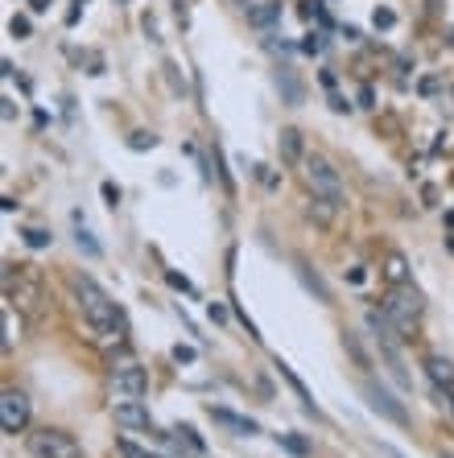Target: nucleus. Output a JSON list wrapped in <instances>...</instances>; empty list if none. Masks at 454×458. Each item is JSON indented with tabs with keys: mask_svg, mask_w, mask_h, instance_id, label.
Instances as JSON below:
<instances>
[{
	"mask_svg": "<svg viewBox=\"0 0 454 458\" xmlns=\"http://www.w3.org/2000/svg\"><path fill=\"white\" fill-rule=\"evenodd\" d=\"M74 297H79L83 318L91 322L99 343H124V314H120V306L99 290L91 277H74Z\"/></svg>",
	"mask_w": 454,
	"mask_h": 458,
	"instance_id": "f257e3e1",
	"label": "nucleus"
},
{
	"mask_svg": "<svg viewBox=\"0 0 454 458\" xmlns=\"http://www.w3.org/2000/svg\"><path fill=\"white\" fill-rule=\"evenodd\" d=\"M384 314H388V322L397 326V335L401 338H413V331H417V318H421V310H426V302H421V293L413 290V285H392V290L384 293Z\"/></svg>",
	"mask_w": 454,
	"mask_h": 458,
	"instance_id": "f03ea898",
	"label": "nucleus"
},
{
	"mask_svg": "<svg viewBox=\"0 0 454 458\" xmlns=\"http://www.w3.org/2000/svg\"><path fill=\"white\" fill-rule=\"evenodd\" d=\"M302 178H306L310 194L327 198V202H335V207H347V190H343V182H339V169L331 166L327 157L306 153V157H302Z\"/></svg>",
	"mask_w": 454,
	"mask_h": 458,
	"instance_id": "7ed1b4c3",
	"label": "nucleus"
},
{
	"mask_svg": "<svg viewBox=\"0 0 454 458\" xmlns=\"http://www.w3.org/2000/svg\"><path fill=\"white\" fill-rule=\"evenodd\" d=\"M25 446H29V454L33 458H83V446L74 442V434L67 430H38V434L25 437Z\"/></svg>",
	"mask_w": 454,
	"mask_h": 458,
	"instance_id": "20e7f679",
	"label": "nucleus"
},
{
	"mask_svg": "<svg viewBox=\"0 0 454 458\" xmlns=\"http://www.w3.org/2000/svg\"><path fill=\"white\" fill-rule=\"evenodd\" d=\"M38 293H42V285H38L33 265H8L4 268V302H17L21 310H33V306H38Z\"/></svg>",
	"mask_w": 454,
	"mask_h": 458,
	"instance_id": "39448f33",
	"label": "nucleus"
},
{
	"mask_svg": "<svg viewBox=\"0 0 454 458\" xmlns=\"http://www.w3.org/2000/svg\"><path fill=\"white\" fill-rule=\"evenodd\" d=\"M112 392H116L120 401H144V392H149V376H144V367L137 360H120V367H112Z\"/></svg>",
	"mask_w": 454,
	"mask_h": 458,
	"instance_id": "423d86ee",
	"label": "nucleus"
},
{
	"mask_svg": "<svg viewBox=\"0 0 454 458\" xmlns=\"http://www.w3.org/2000/svg\"><path fill=\"white\" fill-rule=\"evenodd\" d=\"M29 425V396L17 388H4L0 392V430L4 434H21Z\"/></svg>",
	"mask_w": 454,
	"mask_h": 458,
	"instance_id": "0eeeda50",
	"label": "nucleus"
},
{
	"mask_svg": "<svg viewBox=\"0 0 454 458\" xmlns=\"http://www.w3.org/2000/svg\"><path fill=\"white\" fill-rule=\"evenodd\" d=\"M363 396H368V405H372V413H380V417H388L392 425H409V413L405 405L388 392V388L380 384H363Z\"/></svg>",
	"mask_w": 454,
	"mask_h": 458,
	"instance_id": "6e6552de",
	"label": "nucleus"
},
{
	"mask_svg": "<svg viewBox=\"0 0 454 458\" xmlns=\"http://www.w3.org/2000/svg\"><path fill=\"white\" fill-rule=\"evenodd\" d=\"M161 442H166L169 450H178V454H186V458H203L207 454V442L194 434L191 425H178V430H169V434H157Z\"/></svg>",
	"mask_w": 454,
	"mask_h": 458,
	"instance_id": "1a4fd4ad",
	"label": "nucleus"
},
{
	"mask_svg": "<svg viewBox=\"0 0 454 458\" xmlns=\"http://www.w3.org/2000/svg\"><path fill=\"white\" fill-rule=\"evenodd\" d=\"M211 421L215 425H223L227 434H236V437H252V434H261V425L252 421V417H239V413H232V409H223V405H211Z\"/></svg>",
	"mask_w": 454,
	"mask_h": 458,
	"instance_id": "9d476101",
	"label": "nucleus"
},
{
	"mask_svg": "<svg viewBox=\"0 0 454 458\" xmlns=\"http://www.w3.org/2000/svg\"><path fill=\"white\" fill-rule=\"evenodd\" d=\"M112 413H116V425H124V430H153V417L144 409V401H116Z\"/></svg>",
	"mask_w": 454,
	"mask_h": 458,
	"instance_id": "9b49d317",
	"label": "nucleus"
},
{
	"mask_svg": "<svg viewBox=\"0 0 454 458\" xmlns=\"http://www.w3.org/2000/svg\"><path fill=\"white\" fill-rule=\"evenodd\" d=\"M426 376H430L442 392H454V363L446 360V355H430V360H426Z\"/></svg>",
	"mask_w": 454,
	"mask_h": 458,
	"instance_id": "f8f14e48",
	"label": "nucleus"
},
{
	"mask_svg": "<svg viewBox=\"0 0 454 458\" xmlns=\"http://www.w3.org/2000/svg\"><path fill=\"white\" fill-rule=\"evenodd\" d=\"M277 145H281V157H285V166H302V157H306V145H302V132H297V128H281Z\"/></svg>",
	"mask_w": 454,
	"mask_h": 458,
	"instance_id": "ddd939ff",
	"label": "nucleus"
},
{
	"mask_svg": "<svg viewBox=\"0 0 454 458\" xmlns=\"http://www.w3.org/2000/svg\"><path fill=\"white\" fill-rule=\"evenodd\" d=\"M277 91H281V99H285L289 108H297V103H302V83H297L293 67H281V71H277Z\"/></svg>",
	"mask_w": 454,
	"mask_h": 458,
	"instance_id": "4468645a",
	"label": "nucleus"
},
{
	"mask_svg": "<svg viewBox=\"0 0 454 458\" xmlns=\"http://www.w3.org/2000/svg\"><path fill=\"white\" fill-rule=\"evenodd\" d=\"M297 277H302V285H306V290H310L318 302H331V290H327V281H322V277H318V273H314L306 261H297Z\"/></svg>",
	"mask_w": 454,
	"mask_h": 458,
	"instance_id": "2eb2a0df",
	"label": "nucleus"
},
{
	"mask_svg": "<svg viewBox=\"0 0 454 458\" xmlns=\"http://www.w3.org/2000/svg\"><path fill=\"white\" fill-rule=\"evenodd\" d=\"M384 277H388V285H405L409 281V261L401 252H388L384 256Z\"/></svg>",
	"mask_w": 454,
	"mask_h": 458,
	"instance_id": "dca6fc26",
	"label": "nucleus"
},
{
	"mask_svg": "<svg viewBox=\"0 0 454 458\" xmlns=\"http://www.w3.org/2000/svg\"><path fill=\"white\" fill-rule=\"evenodd\" d=\"M343 351L356 360L359 372H372V360H368V351H363V343H359V335H351V331H343Z\"/></svg>",
	"mask_w": 454,
	"mask_h": 458,
	"instance_id": "f3484780",
	"label": "nucleus"
},
{
	"mask_svg": "<svg viewBox=\"0 0 454 458\" xmlns=\"http://www.w3.org/2000/svg\"><path fill=\"white\" fill-rule=\"evenodd\" d=\"M277 372H281V376H285L289 384H293V392L302 396V405H306V413H314V417H318V405H314V401H310V392H306V384H302V380L293 376V367H289V363H281V360H277Z\"/></svg>",
	"mask_w": 454,
	"mask_h": 458,
	"instance_id": "a211bd4d",
	"label": "nucleus"
},
{
	"mask_svg": "<svg viewBox=\"0 0 454 458\" xmlns=\"http://www.w3.org/2000/svg\"><path fill=\"white\" fill-rule=\"evenodd\" d=\"M74 244H79V248H83L91 261L99 256V244L91 240V231H87V223H83V215H79V211H74Z\"/></svg>",
	"mask_w": 454,
	"mask_h": 458,
	"instance_id": "6ab92c4d",
	"label": "nucleus"
},
{
	"mask_svg": "<svg viewBox=\"0 0 454 458\" xmlns=\"http://www.w3.org/2000/svg\"><path fill=\"white\" fill-rule=\"evenodd\" d=\"M335 202H327V198H318V194H314L310 198V207H306V215L314 219V223H322V227H327V223H331V219H335Z\"/></svg>",
	"mask_w": 454,
	"mask_h": 458,
	"instance_id": "aec40b11",
	"label": "nucleus"
},
{
	"mask_svg": "<svg viewBox=\"0 0 454 458\" xmlns=\"http://www.w3.org/2000/svg\"><path fill=\"white\" fill-rule=\"evenodd\" d=\"M21 338V318H13V306H4V347Z\"/></svg>",
	"mask_w": 454,
	"mask_h": 458,
	"instance_id": "412c9836",
	"label": "nucleus"
},
{
	"mask_svg": "<svg viewBox=\"0 0 454 458\" xmlns=\"http://www.w3.org/2000/svg\"><path fill=\"white\" fill-rule=\"evenodd\" d=\"M277 442L285 446L289 454H297V458H306V454H310V446H306L302 437H293V434H277Z\"/></svg>",
	"mask_w": 454,
	"mask_h": 458,
	"instance_id": "4be33fe9",
	"label": "nucleus"
},
{
	"mask_svg": "<svg viewBox=\"0 0 454 458\" xmlns=\"http://www.w3.org/2000/svg\"><path fill=\"white\" fill-rule=\"evenodd\" d=\"M372 25H376V29H392V25H397V13H392V8H376V13H372Z\"/></svg>",
	"mask_w": 454,
	"mask_h": 458,
	"instance_id": "5701e85b",
	"label": "nucleus"
},
{
	"mask_svg": "<svg viewBox=\"0 0 454 458\" xmlns=\"http://www.w3.org/2000/svg\"><path fill=\"white\" fill-rule=\"evenodd\" d=\"M306 21H322V0H302V8H297Z\"/></svg>",
	"mask_w": 454,
	"mask_h": 458,
	"instance_id": "b1692460",
	"label": "nucleus"
},
{
	"mask_svg": "<svg viewBox=\"0 0 454 458\" xmlns=\"http://www.w3.org/2000/svg\"><path fill=\"white\" fill-rule=\"evenodd\" d=\"M25 244H29V248H46L50 231H42V227H29V231H25Z\"/></svg>",
	"mask_w": 454,
	"mask_h": 458,
	"instance_id": "393cba45",
	"label": "nucleus"
},
{
	"mask_svg": "<svg viewBox=\"0 0 454 458\" xmlns=\"http://www.w3.org/2000/svg\"><path fill=\"white\" fill-rule=\"evenodd\" d=\"M153 145H157L153 132H132V141H128V149H153Z\"/></svg>",
	"mask_w": 454,
	"mask_h": 458,
	"instance_id": "a878e982",
	"label": "nucleus"
},
{
	"mask_svg": "<svg viewBox=\"0 0 454 458\" xmlns=\"http://www.w3.org/2000/svg\"><path fill=\"white\" fill-rule=\"evenodd\" d=\"M120 458H153V454H144L141 446H132V442H120Z\"/></svg>",
	"mask_w": 454,
	"mask_h": 458,
	"instance_id": "bb28decb",
	"label": "nucleus"
},
{
	"mask_svg": "<svg viewBox=\"0 0 454 458\" xmlns=\"http://www.w3.org/2000/svg\"><path fill=\"white\" fill-rule=\"evenodd\" d=\"M8 29H13V38H29V21H25V17H13Z\"/></svg>",
	"mask_w": 454,
	"mask_h": 458,
	"instance_id": "cd10ccee",
	"label": "nucleus"
},
{
	"mask_svg": "<svg viewBox=\"0 0 454 458\" xmlns=\"http://www.w3.org/2000/svg\"><path fill=\"white\" fill-rule=\"evenodd\" d=\"M166 281H169V285H174V290H182V293H194V290H191V281H186V277H178V273H166Z\"/></svg>",
	"mask_w": 454,
	"mask_h": 458,
	"instance_id": "c85d7f7f",
	"label": "nucleus"
},
{
	"mask_svg": "<svg viewBox=\"0 0 454 458\" xmlns=\"http://www.w3.org/2000/svg\"><path fill=\"white\" fill-rule=\"evenodd\" d=\"M174 360H178V363H194V347H182V343H178V347H174Z\"/></svg>",
	"mask_w": 454,
	"mask_h": 458,
	"instance_id": "c756f323",
	"label": "nucleus"
},
{
	"mask_svg": "<svg viewBox=\"0 0 454 458\" xmlns=\"http://www.w3.org/2000/svg\"><path fill=\"white\" fill-rule=\"evenodd\" d=\"M302 50H306V54H318V50H322V38H318V33H306Z\"/></svg>",
	"mask_w": 454,
	"mask_h": 458,
	"instance_id": "7c9ffc66",
	"label": "nucleus"
},
{
	"mask_svg": "<svg viewBox=\"0 0 454 458\" xmlns=\"http://www.w3.org/2000/svg\"><path fill=\"white\" fill-rule=\"evenodd\" d=\"M103 198H108V207H116L120 202V190L112 186V182H103Z\"/></svg>",
	"mask_w": 454,
	"mask_h": 458,
	"instance_id": "2f4dec72",
	"label": "nucleus"
},
{
	"mask_svg": "<svg viewBox=\"0 0 454 458\" xmlns=\"http://www.w3.org/2000/svg\"><path fill=\"white\" fill-rule=\"evenodd\" d=\"M433 91H438V79H433V74L430 79H421V96H433Z\"/></svg>",
	"mask_w": 454,
	"mask_h": 458,
	"instance_id": "473e14b6",
	"label": "nucleus"
},
{
	"mask_svg": "<svg viewBox=\"0 0 454 458\" xmlns=\"http://www.w3.org/2000/svg\"><path fill=\"white\" fill-rule=\"evenodd\" d=\"M50 4H54V0H29V8H33V13H46Z\"/></svg>",
	"mask_w": 454,
	"mask_h": 458,
	"instance_id": "72a5a7b5",
	"label": "nucleus"
},
{
	"mask_svg": "<svg viewBox=\"0 0 454 458\" xmlns=\"http://www.w3.org/2000/svg\"><path fill=\"white\" fill-rule=\"evenodd\" d=\"M211 318H215V322H223V318H227V310H223L219 302H211Z\"/></svg>",
	"mask_w": 454,
	"mask_h": 458,
	"instance_id": "f704fd0d",
	"label": "nucleus"
},
{
	"mask_svg": "<svg viewBox=\"0 0 454 458\" xmlns=\"http://www.w3.org/2000/svg\"><path fill=\"white\" fill-rule=\"evenodd\" d=\"M380 454H388V458H405L401 450H392V446H380Z\"/></svg>",
	"mask_w": 454,
	"mask_h": 458,
	"instance_id": "c9c22d12",
	"label": "nucleus"
},
{
	"mask_svg": "<svg viewBox=\"0 0 454 458\" xmlns=\"http://www.w3.org/2000/svg\"><path fill=\"white\" fill-rule=\"evenodd\" d=\"M433 4H438V0H430V8H433Z\"/></svg>",
	"mask_w": 454,
	"mask_h": 458,
	"instance_id": "e433bc0d",
	"label": "nucleus"
},
{
	"mask_svg": "<svg viewBox=\"0 0 454 458\" xmlns=\"http://www.w3.org/2000/svg\"><path fill=\"white\" fill-rule=\"evenodd\" d=\"M442 458H454V454H442Z\"/></svg>",
	"mask_w": 454,
	"mask_h": 458,
	"instance_id": "4c0bfd02",
	"label": "nucleus"
}]
</instances>
